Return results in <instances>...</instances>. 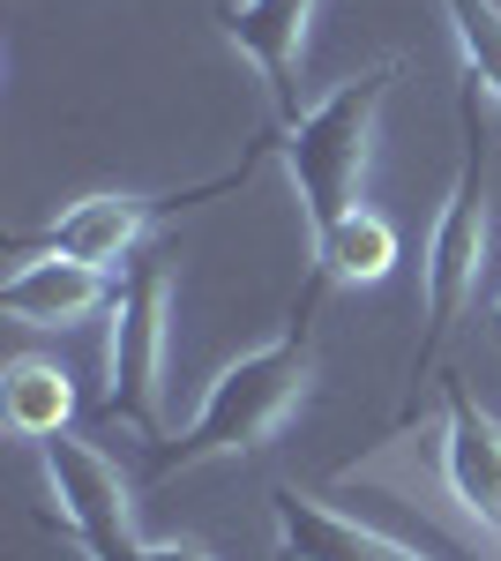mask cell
<instances>
[{
  "label": "cell",
  "instance_id": "obj_5",
  "mask_svg": "<svg viewBox=\"0 0 501 561\" xmlns=\"http://www.w3.org/2000/svg\"><path fill=\"white\" fill-rule=\"evenodd\" d=\"M248 165L225 180H203V187H187V195H83V203H68L60 217H45L38 232H15V248L23 255H60V262H90V270H113L143 248V232L158 225V217L187 210V203H209V195H225V187H240Z\"/></svg>",
  "mask_w": 501,
  "mask_h": 561
},
{
  "label": "cell",
  "instance_id": "obj_10",
  "mask_svg": "<svg viewBox=\"0 0 501 561\" xmlns=\"http://www.w3.org/2000/svg\"><path fill=\"white\" fill-rule=\"evenodd\" d=\"M270 517H277V539L293 561H419L412 547H397L389 531L344 517L330 502H307L299 486H277L270 494Z\"/></svg>",
  "mask_w": 501,
  "mask_h": 561
},
{
  "label": "cell",
  "instance_id": "obj_1",
  "mask_svg": "<svg viewBox=\"0 0 501 561\" xmlns=\"http://www.w3.org/2000/svg\"><path fill=\"white\" fill-rule=\"evenodd\" d=\"M315 293H322V277H315ZM315 293L299 300V314L270 345H254L217 367V382L203 389L187 434L172 449H158L150 472L172 479V472H195V465H217V457H248L307 404V382H315Z\"/></svg>",
  "mask_w": 501,
  "mask_h": 561
},
{
  "label": "cell",
  "instance_id": "obj_11",
  "mask_svg": "<svg viewBox=\"0 0 501 561\" xmlns=\"http://www.w3.org/2000/svg\"><path fill=\"white\" fill-rule=\"evenodd\" d=\"M0 412H8V427L23 434V442H60L68 420H76V375L60 367V359H38V352H23V359H8V375H0Z\"/></svg>",
  "mask_w": 501,
  "mask_h": 561
},
{
  "label": "cell",
  "instance_id": "obj_6",
  "mask_svg": "<svg viewBox=\"0 0 501 561\" xmlns=\"http://www.w3.org/2000/svg\"><path fill=\"white\" fill-rule=\"evenodd\" d=\"M45 479H53V502H60V517L76 531V547L83 561H143V539H135V524H127V479L90 449L76 434H60V442H45Z\"/></svg>",
  "mask_w": 501,
  "mask_h": 561
},
{
  "label": "cell",
  "instance_id": "obj_2",
  "mask_svg": "<svg viewBox=\"0 0 501 561\" xmlns=\"http://www.w3.org/2000/svg\"><path fill=\"white\" fill-rule=\"evenodd\" d=\"M397 83V60H375L360 68L352 83H337L330 98H315L299 121L270 135L285 173H293V195L307 210V240H330L344 217H360V173H367V150H375V121H382V98Z\"/></svg>",
  "mask_w": 501,
  "mask_h": 561
},
{
  "label": "cell",
  "instance_id": "obj_12",
  "mask_svg": "<svg viewBox=\"0 0 501 561\" xmlns=\"http://www.w3.org/2000/svg\"><path fill=\"white\" fill-rule=\"evenodd\" d=\"M397 270V225L382 210L344 217L330 240H315V277L322 285H382Z\"/></svg>",
  "mask_w": 501,
  "mask_h": 561
},
{
  "label": "cell",
  "instance_id": "obj_15",
  "mask_svg": "<svg viewBox=\"0 0 501 561\" xmlns=\"http://www.w3.org/2000/svg\"><path fill=\"white\" fill-rule=\"evenodd\" d=\"M487 322H494V345H501V293H494V314H487Z\"/></svg>",
  "mask_w": 501,
  "mask_h": 561
},
{
  "label": "cell",
  "instance_id": "obj_4",
  "mask_svg": "<svg viewBox=\"0 0 501 561\" xmlns=\"http://www.w3.org/2000/svg\"><path fill=\"white\" fill-rule=\"evenodd\" d=\"M166 307H172V277L158 255L127 262L113 307H105V397L98 412L135 427L143 442H158V397H166Z\"/></svg>",
  "mask_w": 501,
  "mask_h": 561
},
{
  "label": "cell",
  "instance_id": "obj_8",
  "mask_svg": "<svg viewBox=\"0 0 501 561\" xmlns=\"http://www.w3.org/2000/svg\"><path fill=\"white\" fill-rule=\"evenodd\" d=\"M315 8L322 0H225L217 8V31L254 60V76L277 105V128L299 121V60H307V31H315Z\"/></svg>",
  "mask_w": 501,
  "mask_h": 561
},
{
  "label": "cell",
  "instance_id": "obj_13",
  "mask_svg": "<svg viewBox=\"0 0 501 561\" xmlns=\"http://www.w3.org/2000/svg\"><path fill=\"white\" fill-rule=\"evenodd\" d=\"M442 15H449V31H457L471 90H487L501 105V0H442Z\"/></svg>",
  "mask_w": 501,
  "mask_h": 561
},
{
  "label": "cell",
  "instance_id": "obj_3",
  "mask_svg": "<svg viewBox=\"0 0 501 561\" xmlns=\"http://www.w3.org/2000/svg\"><path fill=\"white\" fill-rule=\"evenodd\" d=\"M479 262H487V128L464 98V165L449 180V203L434 217V240H426V337H419L412 375H426L442 345L457 337V322L479 300Z\"/></svg>",
  "mask_w": 501,
  "mask_h": 561
},
{
  "label": "cell",
  "instance_id": "obj_14",
  "mask_svg": "<svg viewBox=\"0 0 501 561\" xmlns=\"http://www.w3.org/2000/svg\"><path fill=\"white\" fill-rule=\"evenodd\" d=\"M143 561H209L195 539H143Z\"/></svg>",
  "mask_w": 501,
  "mask_h": 561
},
{
  "label": "cell",
  "instance_id": "obj_7",
  "mask_svg": "<svg viewBox=\"0 0 501 561\" xmlns=\"http://www.w3.org/2000/svg\"><path fill=\"white\" fill-rule=\"evenodd\" d=\"M442 486L501 547V420L464 382H442Z\"/></svg>",
  "mask_w": 501,
  "mask_h": 561
},
{
  "label": "cell",
  "instance_id": "obj_9",
  "mask_svg": "<svg viewBox=\"0 0 501 561\" xmlns=\"http://www.w3.org/2000/svg\"><path fill=\"white\" fill-rule=\"evenodd\" d=\"M98 307H113V277L90 270V262L38 255L0 285V314L23 322V330H68V322H83Z\"/></svg>",
  "mask_w": 501,
  "mask_h": 561
}]
</instances>
